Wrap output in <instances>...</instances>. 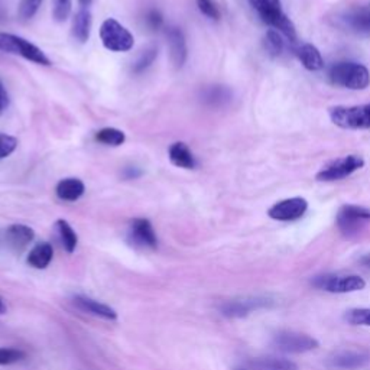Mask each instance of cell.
Returning a JSON list of instances; mask_svg holds the SVG:
<instances>
[{"mask_svg":"<svg viewBox=\"0 0 370 370\" xmlns=\"http://www.w3.org/2000/svg\"><path fill=\"white\" fill-rule=\"evenodd\" d=\"M252 9L259 15L260 21L278 30L292 44L296 42V29L292 21L284 13L281 0H248Z\"/></svg>","mask_w":370,"mask_h":370,"instance_id":"1","label":"cell"},{"mask_svg":"<svg viewBox=\"0 0 370 370\" xmlns=\"http://www.w3.org/2000/svg\"><path fill=\"white\" fill-rule=\"evenodd\" d=\"M328 79L333 86L349 90H364L370 84L369 70L363 64L352 61L334 64L330 69Z\"/></svg>","mask_w":370,"mask_h":370,"instance_id":"2","label":"cell"},{"mask_svg":"<svg viewBox=\"0 0 370 370\" xmlns=\"http://www.w3.org/2000/svg\"><path fill=\"white\" fill-rule=\"evenodd\" d=\"M331 122L342 129H370V103L360 106H335L330 109Z\"/></svg>","mask_w":370,"mask_h":370,"instance_id":"3","label":"cell"},{"mask_svg":"<svg viewBox=\"0 0 370 370\" xmlns=\"http://www.w3.org/2000/svg\"><path fill=\"white\" fill-rule=\"evenodd\" d=\"M100 40L105 48L112 52H127L134 44V38L129 29L113 18L106 19L100 26Z\"/></svg>","mask_w":370,"mask_h":370,"instance_id":"4","label":"cell"},{"mask_svg":"<svg viewBox=\"0 0 370 370\" xmlns=\"http://www.w3.org/2000/svg\"><path fill=\"white\" fill-rule=\"evenodd\" d=\"M0 51L13 55H21L25 59L40 65H51L50 58L44 54L41 48L30 44L29 41L18 35H13V33L0 32Z\"/></svg>","mask_w":370,"mask_h":370,"instance_id":"5","label":"cell"},{"mask_svg":"<svg viewBox=\"0 0 370 370\" xmlns=\"http://www.w3.org/2000/svg\"><path fill=\"white\" fill-rule=\"evenodd\" d=\"M364 166V159L359 155H346L339 159H334L325 166H323L320 173L317 174V181L321 183H333V181H340L356 171L362 170Z\"/></svg>","mask_w":370,"mask_h":370,"instance_id":"6","label":"cell"},{"mask_svg":"<svg viewBox=\"0 0 370 370\" xmlns=\"http://www.w3.org/2000/svg\"><path fill=\"white\" fill-rule=\"evenodd\" d=\"M313 285L330 294H352L363 291L366 288V281L359 275L328 274L316 277L313 279Z\"/></svg>","mask_w":370,"mask_h":370,"instance_id":"7","label":"cell"},{"mask_svg":"<svg viewBox=\"0 0 370 370\" xmlns=\"http://www.w3.org/2000/svg\"><path fill=\"white\" fill-rule=\"evenodd\" d=\"M274 346L284 353H308L320 347V342L310 334L296 331H279L274 335Z\"/></svg>","mask_w":370,"mask_h":370,"instance_id":"8","label":"cell"},{"mask_svg":"<svg viewBox=\"0 0 370 370\" xmlns=\"http://www.w3.org/2000/svg\"><path fill=\"white\" fill-rule=\"evenodd\" d=\"M369 221L370 209L354 204H346L340 207L337 217H335V223H337L339 230L347 238L357 234Z\"/></svg>","mask_w":370,"mask_h":370,"instance_id":"9","label":"cell"},{"mask_svg":"<svg viewBox=\"0 0 370 370\" xmlns=\"http://www.w3.org/2000/svg\"><path fill=\"white\" fill-rule=\"evenodd\" d=\"M308 210V201L302 197H292L278 201L267 210V216L277 221H295Z\"/></svg>","mask_w":370,"mask_h":370,"instance_id":"10","label":"cell"},{"mask_svg":"<svg viewBox=\"0 0 370 370\" xmlns=\"http://www.w3.org/2000/svg\"><path fill=\"white\" fill-rule=\"evenodd\" d=\"M269 306H272V301L267 299L265 296H250V298H242V299H233L226 302L221 307V313L226 317L231 318H241L246 317L248 314L260 310V308H267Z\"/></svg>","mask_w":370,"mask_h":370,"instance_id":"11","label":"cell"},{"mask_svg":"<svg viewBox=\"0 0 370 370\" xmlns=\"http://www.w3.org/2000/svg\"><path fill=\"white\" fill-rule=\"evenodd\" d=\"M129 239L134 246L156 249L158 238L148 219H133L129 226Z\"/></svg>","mask_w":370,"mask_h":370,"instance_id":"12","label":"cell"},{"mask_svg":"<svg viewBox=\"0 0 370 370\" xmlns=\"http://www.w3.org/2000/svg\"><path fill=\"white\" fill-rule=\"evenodd\" d=\"M35 238V231L25 224H12L2 233V243L12 252L21 253Z\"/></svg>","mask_w":370,"mask_h":370,"instance_id":"13","label":"cell"},{"mask_svg":"<svg viewBox=\"0 0 370 370\" xmlns=\"http://www.w3.org/2000/svg\"><path fill=\"white\" fill-rule=\"evenodd\" d=\"M166 40H168V47H170V58L171 62L177 70L183 69L187 57H188V50H187V41L184 33L180 28L171 26L166 30Z\"/></svg>","mask_w":370,"mask_h":370,"instance_id":"14","label":"cell"},{"mask_svg":"<svg viewBox=\"0 0 370 370\" xmlns=\"http://www.w3.org/2000/svg\"><path fill=\"white\" fill-rule=\"evenodd\" d=\"M370 362L369 353L363 350H340L328 359V366L335 369H359Z\"/></svg>","mask_w":370,"mask_h":370,"instance_id":"15","label":"cell"},{"mask_svg":"<svg viewBox=\"0 0 370 370\" xmlns=\"http://www.w3.org/2000/svg\"><path fill=\"white\" fill-rule=\"evenodd\" d=\"M73 304L80 311L91 314L94 317H100V318L110 320V321L117 318V313L113 308L103 304V302H98V301L88 298V296H84V295H76L73 298Z\"/></svg>","mask_w":370,"mask_h":370,"instance_id":"16","label":"cell"},{"mask_svg":"<svg viewBox=\"0 0 370 370\" xmlns=\"http://www.w3.org/2000/svg\"><path fill=\"white\" fill-rule=\"evenodd\" d=\"M346 25L360 35H370V5L350 9L345 15Z\"/></svg>","mask_w":370,"mask_h":370,"instance_id":"17","label":"cell"},{"mask_svg":"<svg viewBox=\"0 0 370 370\" xmlns=\"http://www.w3.org/2000/svg\"><path fill=\"white\" fill-rule=\"evenodd\" d=\"M91 25H93L91 12L88 11V8H81L73 19V28L71 29H73L74 40L79 41L80 44H86L90 38Z\"/></svg>","mask_w":370,"mask_h":370,"instance_id":"18","label":"cell"},{"mask_svg":"<svg viewBox=\"0 0 370 370\" xmlns=\"http://www.w3.org/2000/svg\"><path fill=\"white\" fill-rule=\"evenodd\" d=\"M296 57L301 61L302 67L308 71H320L324 67V59L321 52L313 44H304L296 50Z\"/></svg>","mask_w":370,"mask_h":370,"instance_id":"19","label":"cell"},{"mask_svg":"<svg viewBox=\"0 0 370 370\" xmlns=\"http://www.w3.org/2000/svg\"><path fill=\"white\" fill-rule=\"evenodd\" d=\"M168 156H170L173 165L183 168V170H192V168H195V158L188 145L184 142L173 144L170 151H168Z\"/></svg>","mask_w":370,"mask_h":370,"instance_id":"20","label":"cell"},{"mask_svg":"<svg viewBox=\"0 0 370 370\" xmlns=\"http://www.w3.org/2000/svg\"><path fill=\"white\" fill-rule=\"evenodd\" d=\"M86 191V185L79 178H64L57 184L55 192L62 201H77Z\"/></svg>","mask_w":370,"mask_h":370,"instance_id":"21","label":"cell"},{"mask_svg":"<svg viewBox=\"0 0 370 370\" xmlns=\"http://www.w3.org/2000/svg\"><path fill=\"white\" fill-rule=\"evenodd\" d=\"M54 258V249L48 242H41L33 246L28 255V263L35 269H45Z\"/></svg>","mask_w":370,"mask_h":370,"instance_id":"22","label":"cell"},{"mask_svg":"<svg viewBox=\"0 0 370 370\" xmlns=\"http://www.w3.org/2000/svg\"><path fill=\"white\" fill-rule=\"evenodd\" d=\"M255 370H298V364L284 357H262L252 362Z\"/></svg>","mask_w":370,"mask_h":370,"instance_id":"23","label":"cell"},{"mask_svg":"<svg viewBox=\"0 0 370 370\" xmlns=\"http://www.w3.org/2000/svg\"><path fill=\"white\" fill-rule=\"evenodd\" d=\"M55 226H57V231H58V236H59L62 248L69 253H73L77 248V243H79L77 233L74 231V229L70 226L69 221L62 220V219H59L55 223Z\"/></svg>","mask_w":370,"mask_h":370,"instance_id":"24","label":"cell"},{"mask_svg":"<svg viewBox=\"0 0 370 370\" xmlns=\"http://www.w3.org/2000/svg\"><path fill=\"white\" fill-rule=\"evenodd\" d=\"M96 141L108 146H120L126 141V134L116 127H105L96 133Z\"/></svg>","mask_w":370,"mask_h":370,"instance_id":"25","label":"cell"},{"mask_svg":"<svg viewBox=\"0 0 370 370\" xmlns=\"http://www.w3.org/2000/svg\"><path fill=\"white\" fill-rule=\"evenodd\" d=\"M263 47L266 50V52L271 55V57H279L284 52V41H282V35L275 30V29H269L265 33V38H263Z\"/></svg>","mask_w":370,"mask_h":370,"instance_id":"26","label":"cell"},{"mask_svg":"<svg viewBox=\"0 0 370 370\" xmlns=\"http://www.w3.org/2000/svg\"><path fill=\"white\" fill-rule=\"evenodd\" d=\"M231 98V93L229 91V88L221 87V86H213L210 88H207L203 93V100L210 105V106H223L226 105L229 100Z\"/></svg>","mask_w":370,"mask_h":370,"instance_id":"27","label":"cell"},{"mask_svg":"<svg viewBox=\"0 0 370 370\" xmlns=\"http://www.w3.org/2000/svg\"><path fill=\"white\" fill-rule=\"evenodd\" d=\"M158 57V48L155 45H149L148 48H145L139 57L137 58V61L133 62V67L132 70L134 74H141L144 73L145 70H148L149 67L154 64V61Z\"/></svg>","mask_w":370,"mask_h":370,"instance_id":"28","label":"cell"},{"mask_svg":"<svg viewBox=\"0 0 370 370\" xmlns=\"http://www.w3.org/2000/svg\"><path fill=\"white\" fill-rule=\"evenodd\" d=\"M345 320L350 325L370 327V308H352L346 311Z\"/></svg>","mask_w":370,"mask_h":370,"instance_id":"29","label":"cell"},{"mask_svg":"<svg viewBox=\"0 0 370 370\" xmlns=\"http://www.w3.org/2000/svg\"><path fill=\"white\" fill-rule=\"evenodd\" d=\"M73 9V0H52V16L57 22L69 19Z\"/></svg>","mask_w":370,"mask_h":370,"instance_id":"30","label":"cell"},{"mask_svg":"<svg viewBox=\"0 0 370 370\" xmlns=\"http://www.w3.org/2000/svg\"><path fill=\"white\" fill-rule=\"evenodd\" d=\"M42 5V0H21L19 4V16L23 21H29L37 15L38 9Z\"/></svg>","mask_w":370,"mask_h":370,"instance_id":"31","label":"cell"},{"mask_svg":"<svg viewBox=\"0 0 370 370\" xmlns=\"http://www.w3.org/2000/svg\"><path fill=\"white\" fill-rule=\"evenodd\" d=\"M26 357V353L19 349H0V366H8L18 362H22Z\"/></svg>","mask_w":370,"mask_h":370,"instance_id":"32","label":"cell"},{"mask_svg":"<svg viewBox=\"0 0 370 370\" xmlns=\"http://www.w3.org/2000/svg\"><path fill=\"white\" fill-rule=\"evenodd\" d=\"M18 139L6 133H0V159H5L12 155L18 148Z\"/></svg>","mask_w":370,"mask_h":370,"instance_id":"33","label":"cell"},{"mask_svg":"<svg viewBox=\"0 0 370 370\" xmlns=\"http://www.w3.org/2000/svg\"><path fill=\"white\" fill-rule=\"evenodd\" d=\"M197 6L201 13L212 21H219L221 16L214 0H197Z\"/></svg>","mask_w":370,"mask_h":370,"instance_id":"34","label":"cell"},{"mask_svg":"<svg viewBox=\"0 0 370 370\" xmlns=\"http://www.w3.org/2000/svg\"><path fill=\"white\" fill-rule=\"evenodd\" d=\"M145 21H146V25H148V28H149L151 30H158V29L162 26V23H163L162 15H161L158 11H155V9L149 11V12L146 13Z\"/></svg>","mask_w":370,"mask_h":370,"instance_id":"35","label":"cell"},{"mask_svg":"<svg viewBox=\"0 0 370 370\" xmlns=\"http://www.w3.org/2000/svg\"><path fill=\"white\" fill-rule=\"evenodd\" d=\"M8 105H9V96H8V91L4 87L2 81H0V115L4 113V110L8 108Z\"/></svg>","mask_w":370,"mask_h":370,"instance_id":"36","label":"cell"},{"mask_svg":"<svg viewBox=\"0 0 370 370\" xmlns=\"http://www.w3.org/2000/svg\"><path fill=\"white\" fill-rule=\"evenodd\" d=\"M141 175H142V171H139L138 168H126V171H125V178H127V180H134Z\"/></svg>","mask_w":370,"mask_h":370,"instance_id":"37","label":"cell"},{"mask_svg":"<svg viewBox=\"0 0 370 370\" xmlns=\"http://www.w3.org/2000/svg\"><path fill=\"white\" fill-rule=\"evenodd\" d=\"M360 263H362L364 267L370 269V255H366V256H363V258L360 259Z\"/></svg>","mask_w":370,"mask_h":370,"instance_id":"38","label":"cell"},{"mask_svg":"<svg viewBox=\"0 0 370 370\" xmlns=\"http://www.w3.org/2000/svg\"><path fill=\"white\" fill-rule=\"evenodd\" d=\"M93 0H79V4L81 5V8H88L91 5Z\"/></svg>","mask_w":370,"mask_h":370,"instance_id":"39","label":"cell"},{"mask_svg":"<svg viewBox=\"0 0 370 370\" xmlns=\"http://www.w3.org/2000/svg\"><path fill=\"white\" fill-rule=\"evenodd\" d=\"M5 313H6V306H5L4 299L0 298V314H5Z\"/></svg>","mask_w":370,"mask_h":370,"instance_id":"40","label":"cell"},{"mask_svg":"<svg viewBox=\"0 0 370 370\" xmlns=\"http://www.w3.org/2000/svg\"><path fill=\"white\" fill-rule=\"evenodd\" d=\"M0 16H2V5H0Z\"/></svg>","mask_w":370,"mask_h":370,"instance_id":"41","label":"cell"},{"mask_svg":"<svg viewBox=\"0 0 370 370\" xmlns=\"http://www.w3.org/2000/svg\"><path fill=\"white\" fill-rule=\"evenodd\" d=\"M241 370H243V369H241Z\"/></svg>","mask_w":370,"mask_h":370,"instance_id":"42","label":"cell"}]
</instances>
